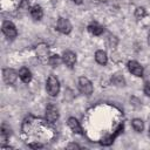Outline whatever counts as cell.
<instances>
[{
	"instance_id": "cell-1",
	"label": "cell",
	"mask_w": 150,
	"mask_h": 150,
	"mask_svg": "<svg viewBox=\"0 0 150 150\" xmlns=\"http://www.w3.org/2000/svg\"><path fill=\"white\" fill-rule=\"evenodd\" d=\"M46 89H47V93L50 96H56L59 94V91H60V82H59V80L54 75H50L47 79Z\"/></svg>"
},
{
	"instance_id": "cell-2",
	"label": "cell",
	"mask_w": 150,
	"mask_h": 150,
	"mask_svg": "<svg viewBox=\"0 0 150 150\" xmlns=\"http://www.w3.org/2000/svg\"><path fill=\"white\" fill-rule=\"evenodd\" d=\"M77 87H79V90H80L83 95L89 96V95L93 94L94 87H93L91 82H90L87 77H84V76H81V77L79 79V81H77Z\"/></svg>"
},
{
	"instance_id": "cell-3",
	"label": "cell",
	"mask_w": 150,
	"mask_h": 150,
	"mask_svg": "<svg viewBox=\"0 0 150 150\" xmlns=\"http://www.w3.org/2000/svg\"><path fill=\"white\" fill-rule=\"evenodd\" d=\"M2 33L8 38V39H15L18 35V30L15 26L11 21H4L2 23Z\"/></svg>"
},
{
	"instance_id": "cell-4",
	"label": "cell",
	"mask_w": 150,
	"mask_h": 150,
	"mask_svg": "<svg viewBox=\"0 0 150 150\" xmlns=\"http://www.w3.org/2000/svg\"><path fill=\"white\" fill-rule=\"evenodd\" d=\"M18 75L19 74L12 68H5L2 70V77H4L5 83H7V84H13L16 81Z\"/></svg>"
},
{
	"instance_id": "cell-5",
	"label": "cell",
	"mask_w": 150,
	"mask_h": 150,
	"mask_svg": "<svg viewBox=\"0 0 150 150\" xmlns=\"http://www.w3.org/2000/svg\"><path fill=\"white\" fill-rule=\"evenodd\" d=\"M56 29L62 34H69L71 32V23L64 18H59L56 22Z\"/></svg>"
},
{
	"instance_id": "cell-6",
	"label": "cell",
	"mask_w": 150,
	"mask_h": 150,
	"mask_svg": "<svg viewBox=\"0 0 150 150\" xmlns=\"http://www.w3.org/2000/svg\"><path fill=\"white\" fill-rule=\"evenodd\" d=\"M59 118V110L54 104H48L46 108V120L48 122H55Z\"/></svg>"
},
{
	"instance_id": "cell-7",
	"label": "cell",
	"mask_w": 150,
	"mask_h": 150,
	"mask_svg": "<svg viewBox=\"0 0 150 150\" xmlns=\"http://www.w3.org/2000/svg\"><path fill=\"white\" fill-rule=\"evenodd\" d=\"M128 69L132 75H135L137 77L143 76V67L137 61H129L128 62Z\"/></svg>"
},
{
	"instance_id": "cell-8",
	"label": "cell",
	"mask_w": 150,
	"mask_h": 150,
	"mask_svg": "<svg viewBox=\"0 0 150 150\" xmlns=\"http://www.w3.org/2000/svg\"><path fill=\"white\" fill-rule=\"evenodd\" d=\"M62 61H63V63L66 66H68L69 68H71V67H74V64L76 62V54L73 53V52H70V50H67L62 55Z\"/></svg>"
},
{
	"instance_id": "cell-9",
	"label": "cell",
	"mask_w": 150,
	"mask_h": 150,
	"mask_svg": "<svg viewBox=\"0 0 150 150\" xmlns=\"http://www.w3.org/2000/svg\"><path fill=\"white\" fill-rule=\"evenodd\" d=\"M19 77H20V80H21L22 82L29 83L30 80H32V73H30V70H29L28 68L23 67V68H21V69L19 70Z\"/></svg>"
},
{
	"instance_id": "cell-10",
	"label": "cell",
	"mask_w": 150,
	"mask_h": 150,
	"mask_svg": "<svg viewBox=\"0 0 150 150\" xmlns=\"http://www.w3.org/2000/svg\"><path fill=\"white\" fill-rule=\"evenodd\" d=\"M68 127L75 132V134H82V128L79 123V121L75 117H69L68 118Z\"/></svg>"
},
{
	"instance_id": "cell-11",
	"label": "cell",
	"mask_w": 150,
	"mask_h": 150,
	"mask_svg": "<svg viewBox=\"0 0 150 150\" xmlns=\"http://www.w3.org/2000/svg\"><path fill=\"white\" fill-rule=\"evenodd\" d=\"M29 13H30V16H32L33 19H35V20H40V19L42 18V15H43V11H42L41 6H39V5L33 6V7L30 8Z\"/></svg>"
},
{
	"instance_id": "cell-12",
	"label": "cell",
	"mask_w": 150,
	"mask_h": 150,
	"mask_svg": "<svg viewBox=\"0 0 150 150\" xmlns=\"http://www.w3.org/2000/svg\"><path fill=\"white\" fill-rule=\"evenodd\" d=\"M95 60H96V62H97L98 64L104 66V64L107 63V61H108L107 53H105L104 50H97V52L95 53Z\"/></svg>"
},
{
	"instance_id": "cell-13",
	"label": "cell",
	"mask_w": 150,
	"mask_h": 150,
	"mask_svg": "<svg viewBox=\"0 0 150 150\" xmlns=\"http://www.w3.org/2000/svg\"><path fill=\"white\" fill-rule=\"evenodd\" d=\"M111 82H112L115 86H117V87H123V86H125V79H124L123 75L120 74V73H116V74H114V75L111 76Z\"/></svg>"
},
{
	"instance_id": "cell-14",
	"label": "cell",
	"mask_w": 150,
	"mask_h": 150,
	"mask_svg": "<svg viewBox=\"0 0 150 150\" xmlns=\"http://www.w3.org/2000/svg\"><path fill=\"white\" fill-rule=\"evenodd\" d=\"M88 32L91 33L93 35H101L103 33V27L100 26L98 23H95L94 22V23H90L88 26Z\"/></svg>"
},
{
	"instance_id": "cell-15",
	"label": "cell",
	"mask_w": 150,
	"mask_h": 150,
	"mask_svg": "<svg viewBox=\"0 0 150 150\" xmlns=\"http://www.w3.org/2000/svg\"><path fill=\"white\" fill-rule=\"evenodd\" d=\"M36 54L40 59H49L48 57V49L45 45H40L36 48Z\"/></svg>"
},
{
	"instance_id": "cell-16",
	"label": "cell",
	"mask_w": 150,
	"mask_h": 150,
	"mask_svg": "<svg viewBox=\"0 0 150 150\" xmlns=\"http://www.w3.org/2000/svg\"><path fill=\"white\" fill-rule=\"evenodd\" d=\"M131 124H132V128L137 132H141L143 130V128H144V123H143V121L141 118H134L132 122H131Z\"/></svg>"
},
{
	"instance_id": "cell-17",
	"label": "cell",
	"mask_w": 150,
	"mask_h": 150,
	"mask_svg": "<svg viewBox=\"0 0 150 150\" xmlns=\"http://www.w3.org/2000/svg\"><path fill=\"white\" fill-rule=\"evenodd\" d=\"M9 135H11V129L6 124H2V127H1V142L5 143L7 141V138L9 137Z\"/></svg>"
},
{
	"instance_id": "cell-18",
	"label": "cell",
	"mask_w": 150,
	"mask_h": 150,
	"mask_svg": "<svg viewBox=\"0 0 150 150\" xmlns=\"http://www.w3.org/2000/svg\"><path fill=\"white\" fill-rule=\"evenodd\" d=\"M48 62H49V64H50L52 67H57V66H59L61 62H63V61H62V57H61V56H59V55H52V56H49Z\"/></svg>"
},
{
	"instance_id": "cell-19",
	"label": "cell",
	"mask_w": 150,
	"mask_h": 150,
	"mask_svg": "<svg viewBox=\"0 0 150 150\" xmlns=\"http://www.w3.org/2000/svg\"><path fill=\"white\" fill-rule=\"evenodd\" d=\"M145 15H146L145 8H143V7H137V8H136V11H135V16H136V19H142V18H144Z\"/></svg>"
},
{
	"instance_id": "cell-20",
	"label": "cell",
	"mask_w": 150,
	"mask_h": 150,
	"mask_svg": "<svg viewBox=\"0 0 150 150\" xmlns=\"http://www.w3.org/2000/svg\"><path fill=\"white\" fill-rule=\"evenodd\" d=\"M144 94L150 97V83L149 82H146L145 86H144Z\"/></svg>"
},
{
	"instance_id": "cell-21",
	"label": "cell",
	"mask_w": 150,
	"mask_h": 150,
	"mask_svg": "<svg viewBox=\"0 0 150 150\" xmlns=\"http://www.w3.org/2000/svg\"><path fill=\"white\" fill-rule=\"evenodd\" d=\"M67 148H68V149H80V145H77V144H75V143H69V144L67 145Z\"/></svg>"
},
{
	"instance_id": "cell-22",
	"label": "cell",
	"mask_w": 150,
	"mask_h": 150,
	"mask_svg": "<svg viewBox=\"0 0 150 150\" xmlns=\"http://www.w3.org/2000/svg\"><path fill=\"white\" fill-rule=\"evenodd\" d=\"M29 146H30V148H35V149H36V148H41L42 145H41V144H36V143H35V144H29Z\"/></svg>"
},
{
	"instance_id": "cell-23",
	"label": "cell",
	"mask_w": 150,
	"mask_h": 150,
	"mask_svg": "<svg viewBox=\"0 0 150 150\" xmlns=\"http://www.w3.org/2000/svg\"><path fill=\"white\" fill-rule=\"evenodd\" d=\"M74 4H76V5H81L82 2H83V0H71Z\"/></svg>"
},
{
	"instance_id": "cell-24",
	"label": "cell",
	"mask_w": 150,
	"mask_h": 150,
	"mask_svg": "<svg viewBox=\"0 0 150 150\" xmlns=\"http://www.w3.org/2000/svg\"><path fill=\"white\" fill-rule=\"evenodd\" d=\"M148 45H149V46H150V35H149V36H148Z\"/></svg>"
},
{
	"instance_id": "cell-25",
	"label": "cell",
	"mask_w": 150,
	"mask_h": 150,
	"mask_svg": "<svg viewBox=\"0 0 150 150\" xmlns=\"http://www.w3.org/2000/svg\"><path fill=\"white\" fill-rule=\"evenodd\" d=\"M149 136H150V127H149Z\"/></svg>"
}]
</instances>
